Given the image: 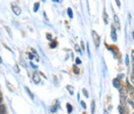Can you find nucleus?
<instances>
[{
  "mask_svg": "<svg viewBox=\"0 0 134 114\" xmlns=\"http://www.w3.org/2000/svg\"><path fill=\"white\" fill-rule=\"evenodd\" d=\"M0 63H3V60H2V58H1V57H0Z\"/></svg>",
  "mask_w": 134,
  "mask_h": 114,
  "instance_id": "nucleus-31",
  "label": "nucleus"
},
{
  "mask_svg": "<svg viewBox=\"0 0 134 114\" xmlns=\"http://www.w3.org/2000/svg\"><path fill=\"white\" fill-rule=\"evenodd\" d=\"M25 90H26V92L28 93V94H29L30 95V97H31V99H32V100H33L34 99V96H33V94H32V93L31 92V91H30V89L28 87H26V86H25Z\"/></svg>",
  "mask_w": 134,
  "mask_h": 114,
  "instance_id": "nucleus-8",
  "label": "nucleus"
},
{
  "mask_svg": "<svg viewBox=\"0 0 134 114\" xmlns=\"http://www.w3.org/2000/svg\"><path fill=\"white\" fill-rule=\"evenodd\" d=\"M118 111H119V112H120L121 114H123L124 113V111L122 109V106H118Z\"/></svg>",
  "mask_w": 134,
  "mask_h": 114,
  "instance_id": "nucleus-18",
  "label": "nucleus"
},
{
  "mask_svg": "<svg viewBox=\"0 0 134 114\" xmlns=\"http://www.w3.org/2000/svg\"><path fill=\"white\" fill-rule=\"evenodd\" d=\"M91 112L92 113L95 112V102L94 101H92V103H91Z\"/></svg>",
  "mask_w": 134,
  "mask_h": 114,
  "instance_id": "nucleus-15",
  "label": "nucleus"
},
{
  "mask_svg": "<svg viewBox=\"0 0 134 114\" xmlns=\"http://www.w3.org/2000/svg\"><path fill=\"white\" fill-rule=\"evenodd\" d=\"M115 3H116V4H118V7H120V6H121V3H120V1H119V0H116Z\"/></svg>",
  "mask_w": 134,
  "mask_h": 114,
  "instance_id": "nucleus-25",
  "label": "nucleus"
},
{
  "mask_svg": "<svg viewBox=\"0 0 134 114\" xmlns=\"http://www.w3.org/2000/svg\"><path fill=\"white\" fill-rule=\"evenodd\" d=\"M111 38L113 41H116L117 40V35H116V31L114 25L111 26Z\"/></svg>",
  "mask_w": 134,
  "mask_h": 114,
  "instance_id": "nucleus-3",
  "label": "nucleus"
},
{
  "mask_svg": "<svg viewBox=\"0 0 134 114\" xmlns=\"http://www.w3.org/2000/svg\"><path fill=\"white\" fill-rule=\"evenodd\" d=\"M80 103H81V105H82V107L84 108V109H86V108H87V106H86V103H85L83 101H80Z\"/></svg>",
  "mask_w": 134,
  "mask_h": 114,
  "instance_id": "nucleus-22",
  "label": "nucleus"
},
{
  "mask_svg": "<svg viewBox=\"0 0 134 114\" xmlns=\"http://www.w3.org/2000/svg\"><path fill=\"white\" fill-rule=\"evenodd\" d=\"M2 103V98H0V103Z\"/></svg>",
  "mask_w": 134,
  "mask_h": 114,
  "instance_id": "nucleus-32",
  "label": "nucleus"
},
{
  "mask_svg": "<svg viewBox=\"0 0 134 114\" xmlns=\"http://www.w3.org/2000/svg\"><path fill=\"white\" fill-rule=\"evenodd\" d=\"M47 40H52L51 35H50V34H47Z\"/></svg>",
  "mask_w": 134,
  "mask_h": 114,
  "instance_id": "nucleus-23",
  "label": "nucleus"
},
{
  "mask_svg": "<svg viewBox=\"0 0 134 114\" xmlns=\"http://www.w3.org/2000/svg\"><path fill=\"white\" fill-rule=\"evenodd\" d=\"M56 45H57L56 41H52L51 44H50V47H51L52 49H54V48H56Z\"/></svg>",
  "mask_w": 134,
  "mask_h": 114,
  "instance_id": "nucleus-16",
  "label": "nucleus"
},
{
  "mask_svg": "<svg viewBox=\"0 0 134 114\" xmlns=\"http://www.w3.org/2000/svg\"><path fill=\"white\" fill-rule=\"evenodd\" d=\"M125 64H126V65H129V56H128V55H126V58H125Z\"/></svg>",
  "mask_w": 134,
  "mask_h": 114,
  "instance_id": "nucleus-20",
  "label": "nucleus"
},
{
  "mask_svg": "<svg viewBox=\"0 0 134 114\" xmlns=\"http://www.w3.org/2000/svg\"><path fill=\"white\" fill-rule=\"evenodd\" d=\"M66 108H67V112H68V113H71V111H72V107H71V105L70 103H67Z\"/></svg>",
  "mask_w": 134,
  "mask_h": 114,
  "instance_id": "nucleus-9",
  "label": "nucleus"
},
{
  "mask_svg": "<svg viewBox=\"0 0 134 114\" xmlns=\"http://www.w3.org/2000/svg\"><path fill=\"white\" fill-rule=\"evenodd\" d=\"M12 9H13V13H15L16 15H19V14L22 13V9L18 6L17 4H12Z\"/></svg>",
  "mask_w": 134,
  "mask_h": 114,
  "instance_id": "nucleus-2",
  "label": "nucleus"
},
{
  "mask_svg": "<svg viewBox=\"0 0 134 114\" xmlns=\"http://www.w3.org/2000/svg\"><path fill=\"white\" fill-rule=\"evenodd\" d=\"M114 22H115V23L117 24V27H118L119 29H120V22H119L118 16L116 15V14H114Z\"/></svg>",
  "mask_w": 134,
  "mask_h": 114,
  "instance_id": "nucleus-7",
  "label": "nucleus"
},
{
  "mask_svg": "<svg viewBox=\"0 0 134 114\" xmlns=\"http://www.w3.org/2000/svg\"><path fill=\"white\" fill-rule=\"evenodd\" d=\"M39 8V3H35L34 4V7H33V11L34 12H37Z\"/></svg>",
  "mask_w": 134,
  "mask_h": 114,
  "instance_id": "nucleus-11",
  "label": "nucleus"
},
{
  "mask_svg": "<svg viewBox=\"0 0 134 114\" xmlns=\"http://www.w3.org/2000/svg\"><path fill=\"white\" fill-rule=\"evenodd\" d=\"M129 103L132 104V106H133V103H132V101H129Z\"/></svg>",
  "mask_w": 134,
  "mask_h": 114,
  "instance_id": "nucleus-30",
  "label": "nucleus"
},
{
  "mask_svg": "<svg viewBox=\"0 0 134 114\" xmlns=\"http://www.w3.org/2000/svg\"><path fill=\"white\" fill-rule=\"evenodd\" d=\"M33 81H34V83L35 84H38L40 82V77L38 75V73H34L33 74Z\"/></svg>",
  "mask_w": 134,
  "mask_h": 114,
  "instance_id": "nucleus-4",
  "label": "nucleus"
},
{
  "mask_svg": "<svg viewBox=\"0 0 134 114\" xmlns=\"http://www.w3.org/2000/svg\"><path fill=\"white\" fill-rule=\"evenodd\" d=\"M66 89L69 90V92L71 94H73V87H72V86H71V85H67Z\"/></svg>",
  "mask_w": 134,
  "mask_h": 114,
  "instance_id": "nucleus-12",
  "label": "nucleus"
},
{
  "mask_svg": "<svg viewBox=\"0 0 134 114\" xmlns=\"http://www.w3.org/2000/svg\"><path fill=\"white\" fill-rule=\"evenodd\" d=\"M31 66L32 67H33V68H37V66H35V65H33V64H32V63H31Z\"/></svg>",
  "mask_w": 134,
  "mask_h": 114,
  "instance_id": "nucleus-28",
  "label": "nucleus"
},
{
  "mask_svg": "<svg viewBox=\"0 0 134 114\" xmlns=\"http://www.w3.org/2000/svg\"><path fill=\"white\" fill-rule=\"evenodd\" d=\"M5 29H6L7 32H8V33H9V35H10V37H12V36H13V35H12V31H11V30L9 29L8 27H5Z\"/></svg>",
  "mask_w": 134,
  "mask_h": 114,
  "instance_id": "nucleus-19",
  "label": "nucleus"
},
{
  "mask_svg": "<svg viewBox=\"0 0 134 114\" xmlns=\"http://www.w3.org/2000/svg\"><path fill=\"white\" fill-rule=\"evenodd\" d=\"M76 64H78V65H80V64H81V60H80V58H76Z\"/></svg>",
  "mask_w": 134,
  "mask_h": 114,
  "instance_id": "nucleus-21",
  "label": "nucleus"
},
{
  "mask_svg": "<svg viewBox=\"0 0 134 114\" xmlns=\"http://www.w3.org/2000/svg\"><path fill=\"white\" fill-rule=\"evenodd\" d=\"M67 12H68V15H69V17L71 19V18L73 17V14H72V11H71V8H68Z\"/></svg>",
  "mask_w": 134,
  "mask_h": 114,
  "instance_id": "nucleus-13",
  "label": "nucleus"
},
{
  "mask_svg": "<svg viewBox=\"0 0 134 114\" xmlns=\"http://www.w3.org/2000/svg\"><path fill=\"white\" fill-rule=\"evenodd\" d=\"M6 113V109L4 105H0V114H5Z\"/></svg>",
  "mask_w": 134,
  "mask_h": 114,
  "instance_id": "nucleus-6",
  "label": "nucleus"
},
{
  "mask_svg": "<svg viewBox=\"0 0 134 114\" xmlns=\"http://www.w3.org/2000/svg\"><path fill=\"white\" fill-rule=\"evenodd\" d=\"M75 48H76V50H77V51H80V48H79L78 45H75Z\"/></svg>",
  "mask_w": 134,
  "mask_h": 114,
  "instance_id": "nucleus-26",
  "label": "nucleus"
},
{
  "mask_svg": "<svg viewBox=\"0 0 134 114\" xmlns=\"http://www.w3.org/2000/svg\"><path fill=\"white\" fill-rule=\"evenodd\" d=\"M113 85H114V86L115 88H120V81H119L118 78H114V80H113Z\"/></svg>",
  "mask_w": 134,
  "mask_h": 114,
  "instance_id": "nucleus-5",
  "label": "nucleus"
},
{
  "mask_svg": "<svg viewBox=\"0 0 134 114\" xmlns=\"http://www.w3.org/2000/svg\"><path fill=\"white\" fill-rule=\"evenodd\" d=\"M87 50H88V53L89 55V43H87Z\"/></svg>",
  "mask_w": 134,
  "mask_h": 114,
  "instance_id": "nucleus-27",
  "label": "nucleus"
},
{
  "mask_svg": "<svg viewBox=\"0 0 134 114\" xmlns=\"http://www.w3.org/2000/svg\"><path fill=\"white\" fill-rule=\"evenodd\" d=\"M92 38H93V41H94V44H95V47L98 48L99 47V44H100V37L97 33L95 31H92Z\"/></svg>",
  "mask_w": 134,
  "mask_h": 114,
  "instance_id": "nucleus-1",
  "label": "nucleus"
},
{
  "mask_svg": "<svg viewBox=\"0 0 134 114\" xmlns=\"http://www.w3.org/2000/svg\"><path fill=\"white\" fill-rule=\"evenodd\" d=\"M104 114H109V113H108V112H107V111H104Z\"/></svg>",
  "mask_w": 134,
  "mask_h": 114,
  "instance_id": "nucleus-29",
  "label": "nucleus"
},
{
  "mask_svg": "<svg viewBox=\"0 0 134 114\" xmlns=\"http://www.w3.org/2000/svg\"><path fill=\"white\" fill-rule=\"evenodd\" d=\"M33 58H34L33 55H32V54L30 53V54H29V58H30V59H31H31H33Z\"/></svg>",
  "mask_w": 134,
  "mask_h": 114,
  "instance_id": "nucleus-24",
  "label": "nucleus"
},
{
  "mask_svg": "<svg viewBox=\"0 0 134 114\" xmlns=\"http://www.w3.org/2000/svg\"><path fill=\"white\" fill-rule=\"evenodd\" d=\"M103 16H104V21H105V24H107L108 23V21H107V14L106 13H105V10H104V13H103Z\"/></svg>",
  "mask_w": 134,
  "mask_h": 114,
  "instance_id": "nucleus-10",
  "label": "nucleus"
},
{
  "mask_svg": "<svg viewBox=\"0 0 134 114\" xmlns=\"http://www.w3.org/2000/svg\"><path fill=\"white\" fill-rule=\"evenodd\" d=\"M79 70H80V69H79L78 67L74 65L73 66V72H74V73H75V74H79V73H80V71H79Z\"/></svg>",
  "mask_w": 134,
  "mask_h": 114,
  "instance_id": "nucleus-14",
  "label": "nucleus"
},
{
  "mask_svg": "<svg viewBox=\"0 0 134 114\" xmlns=\"http://www.w3.org/2000/svg\"><path fill=\"white\" fill-rule=\"evenodd\" d=\"M82 93H83V94H84L85 97H87V98L89 97V94H88L87 90H86V89H83V90H82Z\"/></svg>",
  "mask_w": 134,
  "mask_h": 114,
  "instance_id": "nucleus-17",
  "label": "nucleus"
}]
</instances>
